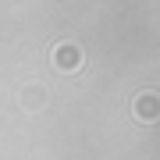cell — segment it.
<instances>
[{
  "label": "cell",
  "mask_w": 160,
  "mask_h": 160,
  "mask_svg": "<svg viewBox=\"0 0 160 160\" xmlns=\"http://www.w3.org/2000/svg\"><path fill=\"white\" fill-rule=\"evenodd\" d=\"M142 118H157V100H142Z\"/></svg>",
  "instance_id": "obj_1"
}]
</instances>
